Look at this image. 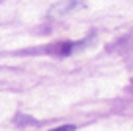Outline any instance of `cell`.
<instances>
[{
	"mask_svg": "<svg viewBox=\"0 0 133 131\" xmlns=\"http://www.w3.org/2000/svg\"><path fill=\"white\" fill-rule=\"evenodd\" d=\"M51 55H57V57H66V55L72 51V43H69V41H63V43H55V45H51L49 49Z\"/></svg>",
	"mask_w": 133,
	"mask_h": 131,
	"instance_id": "6da1fadb",
	"label": "cell"
},
{
	"mask_svg": "<svg viewBox=\"0 0 133 131\" xmlns=\"http://www.w3.org/2000/svg\"><path fill=\"white\" fill-rule=\"evenodd\" d=\"M51 131H75V125H61V127L51 129Z\"/></svg>",
	"mask_w": 133,
	"mask_h": 131,
	"instance_id": "7a4b0ae2",
	"label": "cell"
}]
</instances>
